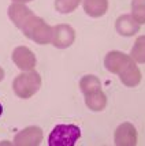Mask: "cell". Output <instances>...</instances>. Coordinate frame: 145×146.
Instances as JSON below:
<instances>
[{
  "label": "cell",
  "mask_w": 145,
  "mask_h": 146,
  "mask_svg": "<svg viewBox=\"0 0 145 146\" xmlns=\"http://www.w3.org/2000/svg\"><path fill=\"white\" fill-rule=\"evenodd\" d=\"M43 133L37 127L25 128L21 134L15 137V143L17 145H37L41 142Z\"/></svg>",
  "instance_id": "cell-7"
},
{
  "label": "cell",
  "mask_w": 145,
  "mask_h": 146,
  "mask_svg": "<svg viewBox=\"0 0 145 146\" xmlns=\"http://www.w3.org/2000/svg\"><path fill=\"white\" fill-rule=\"evenodd\" d=\"M14 1H30V0H14Z\"/></svg>",
  "instance_id": "cell-19"
},
{
  "label": "cell",
  "mask_w": 145,
  "mask_h": 146,
  "mask_svg": "<svg viewBox=\"0 0 145 146\" xmlns=\"http://www.w3.org/2000/svg\"><path fill=\"white\" fill-rule=\"evenodd\" d=\"M133 18L138 23H145V0L133 1Z\"/></svg>",
  "instance_id": "cell-14"
},
{
  "label": "cell",
  "mask_w": 145,
  "mask_h": 146,
  "mask_svg": "<svg viewBox=\"0 0 145 146\" xmlns=\"http://www.w3.org/2000/svg\"><path fill=\"white\" fill-rule=\"evenodd\" d=\"M80 4V0H56V10L59 13H71Z\"/></svg>",
  "instance_id": "cell-16"
},
{
  "label": "cell",
  "mask_w": 145,
  "mask_h": 146,
  "mask_svg": "<svg viewBox=\"0 0 145 146\" xmlns=\"http://www.w3.org/2000/svg\"><path fill=\"white\" fill-rule=\"evenodd\" d=\"M116 29L122 36H133L138 30V22L130 15H123L118 19Z\"/></svg>",
  "instance_id": "cell-10"
},
{
  "label": "cell",
  "mask_w": 145,
  "mask_h": 146,
  "mask_svg": "<svg viewBox=\"0 0 145 146\" xmlns=\"http://www.w3.org/2000/svg\"><path fill=\"white\" fill-rule=\"evenodd\" d=\"M40 85H41V81H40V76L37 72H34V71L25 72L14 81V92L19 97L26 98V97H30L32 94H34L38 90Z\"/></svg>",
  "instance_id": "cell-4"
},
{
  "label": "cell",
  "mask_w": 145,
  "mask_h": 146,
  "mask_svg": "<svg viewBox=\"0 0 145 146\" xmlns=\"http://www.w3.org/2000/svg\"><path fill=\"white\" fill-rule=\"evenodd\" d=\"M100 89V82L96 79L95 76H86L81 81V90L85 93V94H89L95 90H99Z\"/></svg>",
  "instance_id": "cell-15"
},
{
  "label": "cell",
  "mask_w": 145,
  "mask_h": 146,
  "mask_svg": "<svg viewBox=\"0 0 145 146\" xmlns=\"http://www.w3.org/2000/svg\"><path fill=\"white\" fill-rule=\"evenodd\" d=\"M1 79H3V70L0 68V81H1Z\"/></svg>",
  "instance_id": "cell-17"
},
{
  "label": "cell",
  "mask_w": 145,
  "mask_h": 146,
  "mask_svg": "<svg viewBox=\"0 0 145 146\" xmlns=\"http://www.w3.org/2000/svg\"><path fill=\"white\" fill-rule=\"evenodd\" d=\"M132 56L134 60L140 63H145V37H140L136 41V45L132 51Z\"/></svg>",
  "instance_id": "cell-13"
},
{
  "label": "cell",
  "mask_w": 145,
  "mask_h": 146,
  "mask_svg": "<svg viewBox=\"0 0 145 146\" xmlns=\"http://www.w3.org/2000/svg\"><path fill=\"white\" fill-rule=\"evenodd\" d=\"M74 40V30L70 26H56L52 29V42L57 48H67Z\"/></svg>",
  "instance_id": "cell-5"
},
{
  "label": "cell",
  "mask_w": 145,
  "mask_h": 146,
  "mask_svg": "<svg viewBox=\"0 0 145 146\" xmlns=\"http://www.w3.org/2000/svg\"><path fill=\"white\" fill-rule=\"evenodd\" d=\"M13 59H14L15 64L18 66L19 68H21V70H25V71L32 70L33 67H34V64H36L34 55H33L29 49L23 48V46L17 48V49L14 51Z\"/></svg>",
  "instance_id": "cell-6"
},
{
  "label": "cell",
  "mask_w": 145,
  "mask_h": 146,
  "mask_svg": "<svg viewBox=\"0 0 145 146\" xmlns=\"http://www.w3.org/2000/svg\"><path fill=\"white\" fill-rule=\"evenodd\" d=\"M25 36L34 40L38 44H47L52 40V29L44 23L43 19L33 15L30 19H27L25 25L22 26Z\"/></svg>",
  "instance_id": "cell-3"
},
{
  "label": "cell",
  "mask_w": 145,
  "mask_h": 146,
  "mask_svg": "<svg viewBox=\"0 0 145 146\" xmlns=\"http://www.w3.org/2000/svg\"><path fill=\"white\" fill-rule=\"evenodd\" d=\"M81 137V130L74 124H59L51 133L49 146H74Z\"/></svg>",
  "instance_id": "cell-2"
},
{
  "label": "cell",
  "mask_w": 145,
  "mask_h": 146,
  "mask_svg": "<svg viewBox=\"0 0 145 146\" xmlns=\"http://www.w3.org/2000/svg\"><path fill=\"white\" fill-rule=\"evenodd\" d=\"M84 7L90 17H100L107 11V0H84Z\"/></svg>",
  "instance_id": "cell-11"
},
{
  "label": "cell",
  "mask_w": 145,
  "mask_h": 146,
  "mask_svg": "<svg viewBox=\"0 0 145 146\" xmlns=\"http://www.w3.org/2000/svg\"><path fill=\"white\" fill-rule=\"evenodd\" d=\"M1 113H3V105L0 104V116H1Z\"/></svg>",
  "instance_id": "cell-18"
},
{
  "label": "cell",
  "mask_w": 145,
  "mask_h": 146,
  "mask_svg": "<svg viewBox=\"0 0 145 146\" xmlns=\"http://www.w3.org/2000/svg\"><path fill=\"white\" fill-rule=\"evenodd\" d=\"M116 145H134L136 143V130L132 124H122L115 134Z\"/></svg>",
  "instance_id": "cell-9"
},
{
  "label": "cell",
  "mask_w": 145,
  "mask_h": 146,
  "mask_svg": "<svg viewBox=\"0 0 145 146\" xmlns=\"http://www.w3.org/2000/svg\"><path fill=\"white\" fill-rule=\"evenodd\" d=\"M86 104H88V107H90L93 111H100V109L106 105V97H104V94L100 92V89L95 90V92L86 94Z\"/></svg>",
  "instance_id": "cell-12"
},
{
  "label": "cell",
  "mask_w": 145,
  "mask_h": 146,
  "mask_svg": "<svg viewBox=\"0 0 145 146\" xmlns=\"http://www.w3.org/2000/svg\"><path fill=\"white\" fill-rule=\"evenodd\" d=\"M106 66L110 71L118 72L125 85L134 86L140 82V71L136 68V64L120 52H111L106 59Z\"/></svg>",
  "instance_id": "cell-1"
},
{
  "label": "cell",
  "mask_w": 145,
  "mask_h": 146,
  "mask_svg": "<svg viewBox=\"0 0 145 146\" xmlns=\"http://www.w3.org/2000/svg\"><path fill=\"white\" fill-rule=\"evenodd\" d=\"M8 14H10V18L13 19L14 23L18 27H22L27 22V19L33 17L32 11L27 10L23 4H13L8 10Z\"/></svg>",
  "instance_id": "cell-8"
}]
</instances>
